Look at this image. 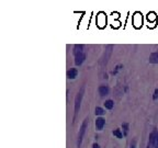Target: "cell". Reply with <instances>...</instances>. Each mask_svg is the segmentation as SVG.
Masks as SVG:
<instances>
[{
  "instance_id": "6da1fadb",
  "label": "cell",
  "mask_w": 158,
  "mask_h": 148,
  "mask_svg": "<svg viewBox=\"0 0 158 148\" xmlns=\"http://www.w3.org/2000/svg\"><path fill=\"white\" fill-rule=\"evenodd\" d=\"M83 93H85V87H81V89L79 91L77 95L75 98V115H74V121L76 120V116L78 114L79 107H80V103H81V100H83Z\"/></svg>"
},
{
  "instance_id": "7a4b0ae2",
  "label": "cell",
  "mask_w": 158,
  "mask_h": 148,
  "mask_svg": "<svg viewBox=\"0 0 158 148\" xmlns=\"http://www.w3.org/2000/svg\"><path fill=\"white\" fill-rule=\"evenodd\" d=\"M147 148H158V131L155 130L150 133Z\"/></svg>"
},
{
  "instance_id": "3957f363",
  "label": "cell",
  "mask_w": 158,
  "mask_h": 148,
  "mask_svg": "<svg viewBox=\"0 0 158 148\" xmlns=\"http://www.w3.org/2000/svg\"><path fill=\"white\" fill-rule=\"evenodd\" d=\"M88 123H89V120L85 119L83 121V123L81 124V127L79 130V135H78V147H80V145H81V142H83V137L85 135V133H86V130L88 127Z\"/></svg>"
},
{
  "instance_id": "277c9868",
  "label": "cell",
  "mask_w": 158,
  "mask_h": 148,
  "mask_svg": "<svg viewBox=\"0 0 158 148\" xmlns=\"http://www.w3.org/2000/svg\"><path fill=\"white\" fill-rule=\"evenodd\" d=\"M112 48H113L112 45H109L108 47L105 48V52H104L103 57L101 58V66H102V67L107 66V64H108V59H109V57H110L111 53H112V51H111Z\"/></svg>"
},
{
  "instance_id": "5b68a950",
  "label": "cell",
  "mask_w": 158,
  "mask_h": 148,
  "mask_svg": "<svg viewBox=\"0 0 158 148\" xmlns=\"http://www.w3.org/2000/svg\"><path fill=\"white\" fill-rule=\"evenodd\" d=\"M96 21L99 28H104L105 24H107V16H105V14H104L103 12H100L98 13V16H97Z\"/></svg>"
},
{
  "instance_id": "8992f818",
  "label": "cell",
  "mask_w": 158,
  "mask_h": 148,
  "mask_svg": "<svg viewBox=\"0 0 158 148\" xmlns=\"http://www.w3.org/2000/svg\"><path fill=\"white\" fill-rule=\"evenodd\" d=\"M143 23V19H142V14L139 12H135L133 16V24L135 28H139L142 26Z\"/></svg>"
},
{
  "instance_id": "52a82bcc",
  "label": "cell",
  "mask_w": 158,
  "mask_h": 148,
  "mask_svg": "<svg viewBox=\"0 0 158 148\" xmlns=\"http://www.w3.org/2000/svg\"><path fill=\"white\" fill-rule=\"evenodd\" d=\"M85 59H86V54L85 53L78 54V55H76L75 56V64L77 66H80L83 62H85Z\"/></svg>"
},
{
  "instance_id": "ba28073f",
  "label": "cell",
  "mask_w": 158,
  "mask_h": 148,
  "mask_svg": "<svg viewBox=\"0 0 158 148\" xmlns=\"http://www.w3.org/2000/svg\"><path fill=\"white\" fill-rule=\"evenodd\" d=\"M98 91H99V95H101V97H104V95H109L110 89H109L108 86H100L99 89H98Z\"/></svg>"
},
{
  "instance_id": "9c48e42d",
  "label": "cell",
  "mask_w": 158,
  "mask_h": 148,
  "mask_svg": "<svg viewBox=\"0 0 158 148\" xmlns=\"http://www.w3.org/2000/svg\"><path fill=\"white\" fill-rule=\"evenodd\" d=\"M104 124H105V120L102 119V117H98L96 120V127L98 131H101L102 128H103Z\"/></svg>"
},
{
  "instance_id": "30bf717a",
  "label": "cell",
  "mask_w": 158,
  "mask_h": 148,
  "mask_svg": "<svg viewBox=\"0 0 158 148\" xmlns=\"http://www.w3.org/2000/svg\"><path fill=\"white\" fill-rule=\"evenodd\" d=\"M73 53H74V55H78V54H81L83 53V44H76L75 46H74V49H73Z\"/></svg>"
},
{
  "instance_id": "8fae6325",
  "label": "cell",
  "mask_w": 158,
  "mask_h": 148,
  "mask_svg": "<svg viewBox=\"0 0 158 148\" xmlns=\"http://www.w3.org/2000/svg\"><path fill=\"white\" fill-rule=\"evenodd\" d=\"M77 75H78V71L76 68H71L70 70H68L67 71V77L68 79H75L77 77Z\"/></svg>"
},
{
  "instance_id": "7c38bea8",
  "label": "cell",
  "mask_w": 158,
  "mask_h": 148,
  "mask_svg": "<svg viewBox=\"0 0 158 148\" xmlns=\"http://www.w3.org/2000/svg\"><path fill=\"white\" fill-rule=\"evenodd\" d=\"M149 63L152 64H158V52H154L149 55Z\"/></svg>"
},
{
  "instance_id": "4fadbf2b",
  "label": "cell",
  "mask_w": 158,
  "mask_h": 148,
  "mask_svg": "<svg viewBox=\"0 0 158 148\" xmlns=\"http://www.w3.org/2000/svg\"><path fill=\"white\" fill-rule=\"evenodd\" d=\"M104 107H107L108 110H111V109H113V107H114V102H113L112 100H107V101L104 102Z\"/></svg>"
},
{
  "instance_id": "5bb4252c",
  "label": "cell",
  "mask_w": 158,
  "mask_h": 148,
  "mask_svg": "<svg viewBox=\"0 0 158 148\" xmlns=\"http://www.w3.org/2000/svg\"><path fill=\"white\" fill-rule=\"evenodd\" d=\"M147 20L148 21H156V14L155 12H150L147 14Z\"/></svg>"
},
{
  "instance_id": "9a60e30c",
  "label": "cell",
  "mask_w": 158,
  "mask_h": 148,
  "mask_svg": "<svg viewBox=\"0 0 158 148\" xmlns=\"http://www.w3.org/2000/svg\"><path fill=\"white\" fill-rule=\"evenodd\" d=\"M104 113H105V111H104L102 107H96V114L97 115H103Z\"/></svg>"
},
{
  "instance_id": "2e32d148",
  "label": "cell",
  "mask_w": 158,
  "mask_h": 148,
  "mask_svg": "<svg viewBox=\"0 0 158 148\" xmlns=\"http://www.w3.org/2000/svg\"><path fill=\"white\" fill-rule=\"evenodd\" d=\"M113 135L117 136V138H122V136H123V135H122V133H121V130H119V128L113 131Z\"/></svg>"
},
{
  "instance_id": "e0dca14e",
  "label": "cell",
  "mask_w": 158,
  "mask_h": 148,
  "mask_svg": "<svg viewBox=\"0 0 158 148\" xmlns=\"http://www.w3.org/2000/svg\"><path fill=\"white\" fill-rule=\"evenodd\" d=\"M122 128H123V131H124V135H127V133H129V124L123 123L122 124Z\"/></svg>"
},
{
  "instance_id": "ac0fdd59",
  "label": "cell",
  "mask_w": 158,
  "mask_h": 148,
  "mask_svg": "<svg viewBox=\"0 0 158 148\" xmlns=\"http://www.w3.org/2000/svg\"><path fill=\"white\" fill-rule=\"evenodd\" d=\"M122 67H123V66L122 65H119V66H117V69L115 70H113V75H115L117 73V71H119V70L121 69V68H122Z\"/></svg>"
},
{
  "instance_id": "d6986e66",
  "label": "cell",
  "mask_w": 158,
  "mask_h": 148,
  "mask_svg": "<svg viewBox=\"0 0 158 148\" xmlns=\"http://www.w3.org/2000/svg\"><path fill=\"white\" fill-rule=\"evenodd\" d=\"M157 98H158V89H156V90H155V92H154V95H153V99H154V100H156Z\"/></svg>"
},
{
  "instance_id": "ffe728a7",
  "label": "cell",
  "mask_w": 158,
  "mask_h": 148,
  "mask_svg": "<svg viewBox=\"0 0 158 148\" xmlns=\"http://www.w3.org/2000/svg\"><path fill=\"white\" fill-rule=\"evenodd\" d=\"M135 145H136V142H135V140H133V142L131 143V147H130V148H135Z\"/></svg>"
},
{
  "instance_id": "44dd1931",
  "label": "cell",
  "mask_w": 158,
  "mask_h": 148,
  "mask_svg": "<svg viewBox=\"0 0 158 148\" xmlns=\"http://www.w3.org/2000/svg\"><path fill=\"white\" fill-rule=\"evenodd\" d=\"M92 148H100V146L97 144V143H95V144H93V146H92Z\"/></svg>"
}]
</instances>
